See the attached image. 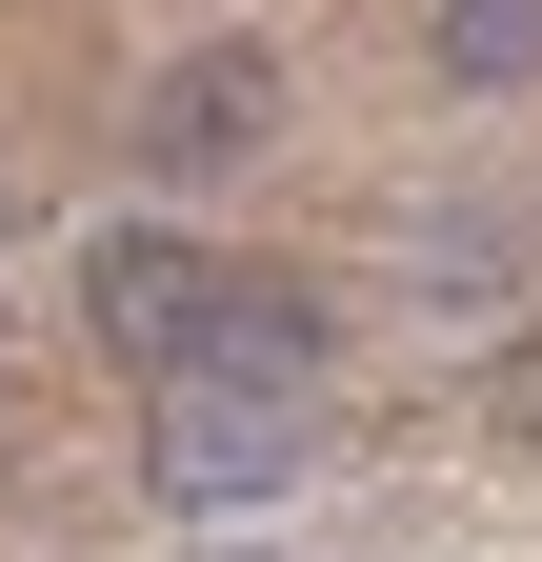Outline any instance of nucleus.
<instances>
[{"label": "nucleus", "instance_id": "nucleus-4", "mask_svg": "<svg viewBox=\"0 0 542 562\" xmlns=\"http://www.w3.org/2000/svg\"><path fill=\"white\" fill-rule=\"evenodd\" d=\"M222 382H321L342 362V322H321V281H261V261H222V341H201Z\"/></svg>", "mask_w": 542, "mask_h": 562}, {"label": "nucleus", "instance_id": "nucleus-2", "mask_svg": "<svg viewBox=\"0 0 542 562\" xmlns=\"http://www.w3.org/2000/svg\"><path fill=\"white\" fill-rule=\"evenodd\" d=\"M282 101H302V81H282V41H181L161 81L121 101V161H142L161 201H201V181H241L261 140H282Z\"/></svg>", "mask_w": 542, "mask_h": 562}, {"label": "nucleus", "instance_id": "nucleus-1", "mask_svg": "<svg viewBox=\"0 0 542 562\" xmlns=\"http://www.w3.org/2000/svg\"><path fill=\"white\" fill-rule=\"evenodd\" d=\"M321 462V382H161V442H142V482L181 522H241V503H282V482Z\"/></svg>", "mask_w": 542, "mask_h": 562}, {"label": "nucleus", "instance_id": "nucleus-5", "mask_svg": "<svg viewBox=\"0 0 542 562\" xmlns=\"http://www.w3.org/2000/svg\"><path fill=\"white\" fill-rule=\"evenodd\" d=\"M422 81L442 101H522L542 81V0H422Z\"/></svg>", "mask_w": 542, "mask_h": 562}, {"label": "nucleus", "instance_id": "nucleus-3", "mask_svg": "<svg viewBox=\"0 0 542 562\" xmlns=\"http://www.w3.org/2000/svg\"><path fill=\"white\" fill-rule=\"evenodd\" d=\"M81 322H101L142 382H201V341H222V261L161 241V222H101V241H81Z\"/></svg>", "mask_w": 542, "mask_h": 562}, {"label": "nucleus", "instance_id": "nucleus-6", "mask_svg": "<svg viewBox=\"0 0 542 562\" xmlns=\"http://www.w3.org/2000/svg\"><path fill=\"white\" fill-rule=\"evenodd\" d=\"M222 562H261V542H222Z\"/></svg>", "mask_w": 542, "mask_h": 562}]
</instances>
